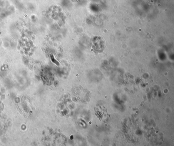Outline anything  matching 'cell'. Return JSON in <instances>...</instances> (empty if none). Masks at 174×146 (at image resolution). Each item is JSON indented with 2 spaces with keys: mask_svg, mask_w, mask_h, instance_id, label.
<instances>
[{
  "mask_svg": "<svg viewBox=\"0 0 174 146\" xmlns=\"http://www.w3.org/2000/svg\"><path fill=\"white\" fill-rule=\"evenodd\" d=\"M72 1H81V0H72Z\"/></svg>",
  "mask_w": 174,
  "mask_h": 146,
  "instance_id": "obj_1",
  "label": "cell"
}]
</instances>
